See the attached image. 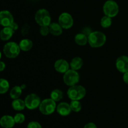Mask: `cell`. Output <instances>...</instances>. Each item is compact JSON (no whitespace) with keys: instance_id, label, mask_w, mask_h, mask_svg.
Returning <instances> with one entry per match:
<instances>
[{"instance_id":"1","label":"cell","mask_w":128,"mask_h":128,"mask_svg":"<svg viewBox=\"0 0 128 128\" xmlns=\"http://www.w3.org/2000/svg\"><path fill=\"white\" fill-rule=\"evenodd\" d=\"M88 43L92 48H99L103 46L106 41V36L100 31H92L88 36Z\"/></svg>"},{"instance_id":"2","label":"cell","mask_w":128,"mask_h":128,"mask_svg":"<svg viewBox=\"0 0 128 128\" xmlns=\"http://www.w3.org/2000/svg\"><path fill=\"white\" fill-rule=\"evenodd\" d=\"M86 89L80 85H75L70 87L67 91L68 97L71 100H80L85 97Z\"/></svg>"},{"instance_id":"3","label":"cell","mask_w":128,"mask_h":128,"mask_svg":"<svg viewBox=\"0 0 128 128\" xmlns=\"http://www.w3.org/2000/svg\"><path fill=\"white\" fill-rule=\"evenodd\" d=\"M36 22L40 26H50L51 23V17L50 12L46 9H40L36 11L34 16Z\"/></svg>"},{"instance_id":"4","label":"cell","mask_w":128,"mask_h":128,"mask_svg":"<svg viewBox=\"0 0 128 128\" xmlns=\"http://www.w3.org/2000/svg\"><path fill=\"white\" fill-rule=\"evenodd\" d=\"M20 49L19 44L14 41H10L4 45L3 47V53L5 56L9 58H14L20 54Z\"/></svg>"},{"instance_id":"5","label":"cell","mask_w":128,"mask_h":128,"mask_svg":"<svg viewBox=\"0 0 128 128\" xmlns=\"http://www.w3.org/2000/svg\"><path fill=\"white\" fill-rule=\"evenodd\" d=\"M102 10L106 16L113 18L117 16L120 11V8L116 1L113 0H108L104 4Z\"/></svg>"},{"instance_id":"6","label":"cell","mask_w":128,"mask_h":128,"mask_svg":"<svg viewBox=\"0 0 128 128\" xmlns=\"http://www.w3.org/2000/svg\"><path fill=\"white\" fill-rule=\"evenodd\" d=\"M56 107L57 106H56V102L50 98V99H45L44 100H42L39 107V109L42 114L48 115L54 112Z\"/></svg>"},{"instance_id":"7","label":"cell","mask_w":128,"mask_h":128,"mask_svg":"<svg viewBox=\"0 0 128 128\" xmlns=\"http://www.w3.org/2000/svg\"><path fill=\"white\" fill-rule=\"evenodd\" d=\"M63 81L68 86H73L76 85L80 81V75L76 70L69 69L64 74Z\"/></svg>"},{"instance_id":"8","label":"cell","mask_w":128,"mask_h":128,"mask_svg":"<svg viewBox=\"0 0 128 128\" xmlns=\"http://www.w3.org/2000/svg\"><path fill=\"white\" fill-rule=\"evenodd\" d=\"M26 107L30 110H33L40 107L41 99L36 94H30L26 97L24 99Z\"/></svg>"},{"instance_id":"9","label":"cell","mask_w":128,"mask_h":128,"mask_svg":"<svg viewBox=\"0 0 128 128\" xmlns=\"http://www.w3.org/2000/svg\"><path fill=\"white\" fill-rule=\"evenodd\" d=\"M58 23L63 29L71 28L73 25V18L72 16L68 13H62L60 15L58 18Z\"/></svg>"},{"instance_id":"10","label":"cell","mask_w":128,"mask_h":128,"mask_svg":"<svg viewBox=\"0 0 128 128\" xmlns=\"http://www.w3.org/2000/svg\"><path fill=\"white\" fill-rule=\"evenodd\" d=\"M14 18L10 11L2 10L0 11V25L3 27H8L14 22Z\"/></svg>"},{"instance_id":"11","label":"cell","mask_w":128,"mask_h":128,"mask_svg":"<svg viewBox=\"0 0 128 128\" xmlns=\"http://www.w3.org/2000/svg\"><path fill=\"white\" fill-rule=\"evenodd\" d=\"M116 67L119 72L121 73L128 72V56L122 55L117 58L116 61Z\"/></svg>"},{"instance_id":"12","label":"cell","mask_w":128,"mask_h":128,"mask_svg":"<svg viewBox=\"0 0 128 128\" xmlns=\"http://www.w3.org/2000/svg\"><path fill=\"white\" fill-rule=\"evenodd\" d=\"M54 69L58 72L64 74L70 69V64L64 59H59L55 61Z\"/></svg>"},{"instance_id":"13","label":"cell","mask_w":128,"mask_h":128,"mask_svg":"<svg viewBox=\"0 0 128 128\" xmlns=\"http://www.w3.org/2000/svg\"><path fill=\"white\" fill-rule=\"evenodd\" d=\"M14 117L10 115H4L0 119V125L3 128H12L15 125Z\"/></svg>"},{"instance_id":"14","label":"cell","mask_w":128,"mask_h":128,"mask_svg":"<svg viewBox=\"0 0 128 128\" xmlns=\"http://www.w3.org/2000/svg\"><path fill=\"white\" fill-rule=\"evenodd\" d=\"M56 110L58 113L62 116H67L72 111L70 104L64 102L60 103L56 107Z\"/></svg>"},{"instance_id":"15","label":"cell","mask_w":128,"mask_h":128,"mask_svg":"<svg viewBox=\"0 0 128 128\" xmlns=\"http://www.w3.org/2000/svg\"><path fill=\"white\" fill-rule=\"evenodd\" d=\"M14 31L10 27H4L0 31V39L2 41H8L13 35Z\"/></svg>"},{"instance_id":"16","label":"cell","mask_w":128,"mask_h":128,"mask_svg":"<svg viewBox=\"0 0 128 128\" xmlns=\"http://www.w3.org/2000/svg\"><path fill=\"white\" fill-rule=\"evenodd\" d=\"M50 33L54 36H60L62 33V28L59 23H51L49 26Z\"/></svg>"},{"instance_id":"17","label":"cell","mask_w":128,"mask_h":128,"mask_svg":"<svg viewBox=\"0 0 128 128\" xmlns=\"http://www.w3.org/2000/svg\"><path fill=\"white\" fill-rule=\"evenodd\" d=\"M82 65H83L82 59L79 56H76L71 60L70 66L71 67V69L78 71L82 67Z\"/></svg>"},{"instance_id":"18","label":"cell","mask_w":128,"mask_h":128,"mask_svg":"<svg viewBox=\"0 0 128 128\" xmlns=\"http://www.w3.org/2000/svg\"><path fill=\"white\" fill-rule=\"evenodd\" d=\"M74 41L80 46H84L88 43V36L83 33H80L76 35L74 37Z\"/></svg>"},{"instance_id":"19","label":"cell","mask_w":128,"mask_h":128,"mask_svg":"<svg viewBox=\"0 0 128 128\" xmlns=\"http://www.w3.org/2000/svg\"><path fill=\"white\" fill-rule=\"evenodd\" d=\"M19 46L22 51H30L32 47V41L30 39H22L20 41Z\"/></svg>"},{"instance_id":"20","label":"cell","mask_w":128,"mask_h":128,"mask_svg":"<svg viewBox=\"0 0 128 128\" xmlns=\"http://www.w3.org/2000/svg\"><path fill=\"white\" fill-rule=\"evenodd\" d=\"M11 105H12V107L13 108L14 110H17V111H21V110L24 109V108L26 107L24 100H22V99H20V98L19 99H14L12 100Z\"/></svg>"},{"instance_id":"21","label":"cell","mask_w":128,"mask_h":128,"mask_svg":"<svg viewBox=\"0 0 128 128\" xmlns=\"http://www.w3.org/2000/svg\"><path fill=\"white\" fill-rule=\"evenodd\" d=\"M22 89L21 88V86H16L13 87L12 89H11L10 92V95L11 97V99H19L20 97L21 96V94H22Z\"/></svg>"},{"instance_id":"22","label":"cell","mask_w":128,"mask_h":128,"mask_svg":"<svg viewBox=\"0 0 128 128\" xmlns=\"http://www.w3.org/2000/svg\"><path fill=\"white\" fill-rule=\"evenodd\" d=\"M51 99L54 101L58 102L61 100L63 97V93L60 89H54L51 93Z\"/></svg>"},{"instance_id":"23","label":"cell","mask_w":128,"mask_h":128,"mask_svg":"<svg viewBox=\"0 0 128 128\" xmlns=\"http://www.w3.org/2000/svg\"><path fill=\"white\" fill-rule=\"evenodd\" d=\"M10 89V83L6 79H0V94L7 92Z\"/></svg>"},{"instance_id":"24","label":"cell","mask_w":128,"mask_h":128,"mask_svg":"<svg viewBox=\"0 0 128 128\" xmlns=\"http://www.w3.org/2000/svg\"><path fill=\"white\" fill-rule=\"evenodd\" d=\"M70 105L72 111L75 112H80L82 108V105L80 100H71Z\"/></svg>"},{"instance_id":"25","label":"cell","mask_w":128,"mask_h":128,"mask_svg":"<svg viewBox=\"0 0 128 128\" xmlns=\"http://www.w3.org/2000/svg\"><path fill=\"white\" fill-rule=\"evenodd\" d=\"M112 25V18L108 16H104L101 20V25L104 28H108Z\"/></svg>"},{"instance_id":"26","label":"cell","mask_w":128,"mask_h":128,"mask_svg":"<svg viewBox=\"0 0 128 128\" xmlns=\"http://www.w3.org/2000/svg\"><path fill=\"white\" fill-rule=\"evenodd\" d=\"M14 119L16 124H22L25 120V115L22 113H17L14 116Z\"/></svg>"},{"instance_id":"27","label":"cell","mask_w":128,"mask_h":128,"mask_svg":"<svg viewBox=\"0 0 128 128\" xmlns=\"http://www.w3.org/2000/svg\"><path fill=\"white\" fill-rule=\"evenodd\" d=\"M27 128H42V126L38 122L31 121L28 123Z\"/></svg>"},{"instance_id":"28","label":"cell","mask_w":128,"mask_h":128,"mask_svg":"<svg viewBox=\"0 0 128 128\" xmlns=\"http://www.w3.org/2000/svg\"><path fill=\"white\" fill-rule=\"evenodd\" d=\"M40 33L42 36H47L50 33V28H49V26H41V28H40Z\"/></svg>"},{"instance_id":"29","label":"cell","mask_w":128,"mask_h":128,"mask_svg":"<svg viewBox=\"0 0 128 128\" xmlns=\"http://www.w3.org/2000/svg\"><path fill=\"white\" fill-rule=\"evenodd\" d=\"M84 128H97L96 124L93 122H89L87 123L86 125H84Z\"/></svg>"},{"instance_id":"30","label":"cell","mask_w":128,"mask_h":128,"mask_svg":"<svg viewBox=\"0 0 128 128\" xmlns=\"http://www.w3.org/2000/svg\"><path fill=\"white\" fill-rule=\"evenodd\" d=\"M10 27L12 29V30L15 32V31H16L18 29V25L16 22H14H14L12 23L11 25H10Z\"/></svg>"},{"instance_id":"31","label":"cell","mask_w":128,"mask_h":128,"mask_svg":"<svg viewBox=\"0 0 128 128\" xmlns=\"http://www.w3.org/2000/svg\"><path fill=\"white\" fill-rule=\"evenodd\" d=\"M6 68V64L4 61L0 60V72L3 71Z\"/></svg>"},{"instance_id":"32","label":"cell","mask_w":128,"mask_h":128,"mask_svg":"<svg viewBox=\"0 0 128 128\" xmlns=\"http://www.w3.org/2000/svg\"><path fill=\"white\" fill-rule=\"evenodd\" d=\"M123 80L126 84H128V72L124 74L123 75Z\"/></svg>"},{"instance_id":"33","label":"cell","mask_w":128,"mask_h":128,"mask_svg":"<svg viewBox=\"0 0 128 128\" xmlns=\"http://www.w3.org/2000/svg\"><path fill=\"white\" fill-rule=\"evenodd\" d=\"M1 56H2V54H1V50H0V60H1Z\"/></svg>"}]
</instances>
